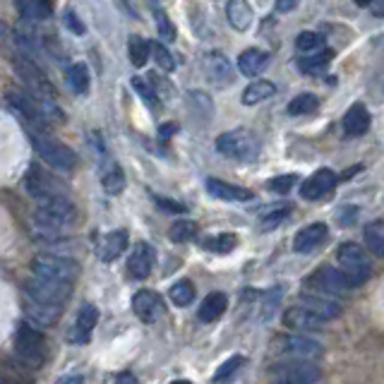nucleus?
Listing matches in <instances>:
<instances>
[{"label":"nucleus","instance_id":"obj_34","mask_svg":"<svg viewBox=\"0 0 384 384\" xmlns=\"http://www.w3.org/2000/svg\"><path fill=\"white\" fill-rule=\"evenodd\" d=\"M127 58H130V63L135 68L147 65V60H149V41L147 39L132 34V37L127 39Z\"/></svg>","mask_w":384,"mask_h":384},{"label":"nucleus","instance_id":"obj_4","mask_svg":"<svg viewBox=\"0 0 384 384\" xmlns=\"http://www.w3.org/2000/svg\"><path fill=\"white\" fill-rule=\"evenodd\" d=\"M217 151L233 161H255L260 156V139L245 127H236L217 139Z\"/></svg>","mask_w":384,"mask_h":384},{"label":"nucleus","instance_id":"obj_45","mask_svg":"<svg viewBox=\"0 0 384 384\" xmlns=\"http://www.w3.org/2000/svg\"><path fill=\"white\" fill-rule=\"evenodd\" d=\"M290 214V207H274L271 212H267L264 217H262V229L269 231V229H276L279 224H283V221L288 219Z\"/></svg>","mask_w":384,"mask_h":384},{"label":"nucleus","instance_id":"obj_30","mask_svg":"<svg viewBox=\"0 0 384 384\" xmlns=\"http://www.w3.org/2000/svg\"><path fill=\"white\" fill-rule=\"evenodd\" d=\"M331 58H334V53L327 51V49L315 51V53H307L305 58H300L298 70H300L302 75H319V72H324V70L329 68Z\"/></svg>","mask_w":384,"mask_h":384},{"label":"nucleus","instance_id":"obj_58","mask_svg":"<svg viewBox=\"0 0 384 384\" xmlns=\"http://www.w3.org/2000/svg\"><path fill=\"white\" fill-rule=\"evenodd\" d=\"M171 384H190V382H185V380H176V382H171Z\"/></svg>","mask_w":384,"mask_h":384},{"label":"nucleus","instance_id":"obj_15","mask_svg":"<svg viewBox=\"0 0 384 384\" xmlns=\"http://www.w3.org/2000/svg\"><path fill=\"white\" fill-rule=\"evenodd\" d=\"M98 322V307L91 305V302H84L77 312V319H75L72 329L68 331V341L77 343V346H84L91 339V331H94Z\"/></svg>","mask_w":384,"mask_h":384},{"label":"nucleus","instance_id":"obj_22","mask_svg":"<svg viewBox=\"0 0 384 384\" xmlns=\"http://www.w3.org/2000/svg\"><path fill=\"white\" fill-rule=\"evenodd\" d=\"M207 192L217 200H224V202H250L252 200V190L248 188H241V185H231L226 180H219V178H207L205 183Z\"/></svg>","mask_w":384,"mask_h":384},{"label":"nucleus","instance_id":"obj_55","mask_svg":"<svg viewBox=\"0 0 384 384\" xmlns=\"http://www.w3.org/2000/svg\"><path fill=\"white\" fill-rule=\"evenodd\" d=\"M171 132H176V125H164V127H161V135H171Z\"/></svg>","mask_w":384,"mask_h":384},{"label":"nucleus","instance_id":"obj_37","mask_svg":"<svg viewBox=\"0 0 384 384\" xmlns=\"http://www.w3.org/2000/svg\"><path fill=\"white\" fill-rule=\"evenodd\" d=\"M317 108H319V98L315 94H310V91L298 94L293 101L288 103V113L290 115H310V113H315Z\"/></svg>","mask_w":384,"mask_h":384},{"label":"nucleus","instance_id":"obj_7","mask_svg":"<svg viewBox=\"0 0 384 384\" xmlns=\"http://www.w3.org/2000/svg\"><path fill=\"white\" fill-rule=\"evenodd\" d=\"M77 217V209L70 202V197H49V200H41L34 212V221L37 226L49 231L56 229H65Z\"/></svg>","mask_w":384,"mask_h":384},{"label":"nucleus","instance_id":"obj_57","mask_svg":"<svg viewBox=\"0 0 384 384\" xmlns=\"http://www.w3.org/2000/svg\"><path fill=\"white\" fill-rule=\"evenodd\" d=\"M39 3H41L44 8H49V10H51V0H39Z\"/></svg>","mask_w":384,"mask_h":384},{"label":"nucleus","instance_id":"obj_9","mask_svg":"<svg viewBox=\"0 0 384 384\" xmlns=\"http://www.w3.org/2000/svg\"><path fill=\"white\" fill-rule=\"evenodd\" d=\"M32 274L75 286V279L79 276V264L75 260L60 257V255H37L32 260Z\"/></svg>","mask_w":384,"mask_h":384},{"label":"nucleus","instance_id":"obj_41","mask_svg":"<svg viewBox=\"0 0 384 384\" xmlns=\"http://www.w3.org/2000/svg\"><path fill=\"white\" fill-rule=\"evenodd\" d=\"M238 245V238L233 233H219V236H212L205 241V248L212 250V252H219V255H226L231 250H236Z\"/></svg>","mask_w":384,"mask_h":384},{"label":"nucleus","instance_id":"obj_12","mask_svg":"<svg viewBox=\"0 0 384 384\" xmlns=\"http://www.w3.org/2000/svg\"><path fill=\"white\" fill-rule=\"evenodd\" d=\"M305 286L310 290H317V293L329 295V298H336V295L346 293V290L351 288V283H348L343 271L336 269V267H317V269L305 279Z\"/></svg>","mask_w":384,"mask_h":384},{"label":"nucleus","instance_id":"obj_40","mask_svg":"<svg viewBox=\"0 0 384 384\" xmlns=\"http://www.w3.org/2000/svg\"><path fill=\"white\" fill-rule=\"evenodd\" d=\"M130 82H132V87H135L137 94L144 98V103H147L149 108H154V110L161 108V98H159V94H156V87L154 84L144 82L142 77H132Z\"/></svg>","mask_w":384,"mask_h":384},{"label":"nucleus","instance_id":"obj_42","mask_svg":"<svg viewBox=\"0 0 384 384\" xmlns=\"http://www.w3.org/2000/svg\"><path fill=\"white\" fill-rule=\"evenodd\" d=\"M243 363H245V358H243V356H231V358L226 360V363L217 370V375H214V384H226V382H231V380H233L236 372L243 368Z\"/></svg>","mask_w":384,"mask_h":384},{"label":"nucleus","instance_id":"obj_50","mask_svg":"<svg viewBox=\"0 0 384 384\" xmlns=\"http://www.w3.org/2000/svg\"><path fill=\"white\" fill-rule=\"evenodd\" d=\"M276 13H293V10L295 8H298V5H300V0H276Z\"/></svg>","mask_w":384,"mask_h":384},{"label":"nucleus","instance_id":"obj_19","mask_svg":"<svg viewBox=\"0 0 384 384\" xmlns=\"http://www.w3.org/2000/svg\"><path fill=\"white\" fill-rule=\"evenodd\" d=\"M300 300H302V307H307L310 312H315V315L322 317L324 322L336 319L343 312L341 302H336L334 298H329V295H324V293H317V290H312V293H302Z\"/></svg>","mask_w":384,"mask_h":384},{"label":"nucleus","instance_id":"obj_52","mask_svg":"<svg viewBox=\"0 0 384 384\" xmlns=\"http://www.w3.org/2000/svg\"><path fill=\"white\" fill-rule=\"evenodd\" d=\"M115 384H139V382L132 372H120V375L115 377Z\"/></svg>","mask_w":384,"mask_h":384},{"label":"nucleus","instance_id":"obj_11","mask_svg":"<svg viewBox=\"0 0 384 384\" xmlns=\"http://www.w3.org/2000/svg\"><path fill=\"white\" fill-rule=\"evenodd\" d=\"M25 190L37 202L49 200V197H68V188L63 180H58L53 173H49L41 166H29L25 176Z\"/></svg>","mask_w":384,"mask_h":384},{"label":"nucleus","instance_id":"obj_2","mask_svg":"<svg viewBox=\"0 0 384 384\" xmlns=\"http://www.w3.org/2000/svg\"><path fill=\"white\" fill-rule=\"evenodd\" d=\"M13 70L17 72V77L27 84V91L34 98H41V101H46V98H53V101H58V98H56V87L49 79V75L44 72L41 63H37V60H32V58H27V56L13 51Z\"/></svg>","mask_w":384,"mask_h":384},{"label":"nucleus","instance_id":"obj_28","mask_svg":"<svg viewBox=\"0 0 384 384\" xmlns=\"http://www.w3.org/2000/svg\"><path fill=\"white\" fill-rule=\"evenodd\" d=\"M226 307H229V298L226 293H209L205 300H202L200 310H197V317L202 322H217V319L224 315Z\"/></svg>","mask_w":384,"mask_h":384},{"label":"nucleus","instance_id":"obj_16","mask_svg":"<svg viewBox=\"0 0 384 384\" xmlns=\"http://www.w3.org/2000/svg\"><path fill=\"white\" fill-rule=\"evenodd\" d=\"M205 75L209 82L226 87L233 82V63L221 53V51H209L205 56Z\"/></svg>","mask_w":384,"mask_h":384},{"label":"nucleus","instance_id":"obj_21","mask_svg":"<svg viewBox=\"0 0 384 384\" xmlns=\"http://www.w3.org/2000/svg\"><path fill=\"white\" fill-rule=\"evenodd\" d=\"M283 324L293 331H319L324 327V319L317 317L315 312H310L302 305H293L283 312Z\"/></svg>","mask_w":384,"mask_h":384},{"label":"nucleus","instance_id":"obj_6","mask_svg":"<svg viewBox=\"0 0 384 384\" xmlns=\"http://www.w3.org/2000/svg\"><path fill=\"white\" fill-rule=\"evenodd\" d=\"M5 101H8V106L15 110L17 115L22 118V123H25L27 130H41V132H49V118L44 115L41 106H39V101L29 94L27 89H20V87H10L8 91H5Z\"/></svg>","mask_w":384,"mask_h":384},{"label":"nucleus","instance_id":"obj_31","mask_svg":"<svg viewBox=\"0 0 384 384\" xmlns=\"http://www.w3.org/2000/svg\"><path fill=\"white\" fill-rule=\"evenodd\" d=\"M101 185L108 195H120L125 190V173L115 161H108L106 168L101 171Z\"/></svg>","mask_w":384,"mask_h":384},{"label":"nucleus","instance_id":"obj_47","mask_svg":"<svg viewBox=\"0 0 384 384\" xmlns=\"http://www.w3.org/2000/svg\"><path fill=\"white\" fill-rule=\"evenodd\" d=\"M154 202L159 205V209H164V212H171V214H185L188 212V207L180 205V202H173V200H166V197H154Z\"/></svg>","mask_w":384,"mask_h":384},{"label":"nucleus","instance_id":"obj_1","mask_svg":"<svg viewBox=\"0 0 384 384\" xmlns=\"http://www.w3.org/2000/svg\"><path fill=\"white\" fill-rule=\"evenodd\" d=\"M15 356L22 365L27 368H41L49 358V348H46V339L41 334V329H37L34 324L29 322H20V327L15 331Z\"/></svg>","mask_w":384,"mask_h":384},{"label":"nucleus","instance_id":"obj_48","mask_svg":"<svg viewBox=\"0 0 384 384\" xmlns=\"http://www.w3.org/2000/svg\"><path fill=\"white\" fill-rule=\"evenodd\" d=\"M65 25L72 34H77V37H82V34L87 32V27L82 25V20H79L77 15L72 13V10H65Z\"/></svg>","mask_w":384,"mask_h":384},{"label":"nucleus","instance_id":"obj_56","mask_svg":"<svg viewBox=\"0 0 384 384\" xmlns=\"http://www.w3.org/2000/svg\"><path fill=\"white\" fill-rule=\"evenodd\" d=\"M353 3H356L358 8H368V5H372V0H353Z\"/></svg>","mask_w":384,"mask_h":384},{"label":"nucleus","instance_id":"obj_32","mask_svg":"<svg viewBox=\"0 0 384 384\" xmlns=\"http://www.w3.org/2000/svg\"><path fill=\"white\" fill-rule=\"evenodd\" d=\"M65 79L75 94L84 96L87 91H89V70H87L84 63H72V65L65 70Z\"/></svg>","mask_w":384,"mask_h":384},{"label":"nucleus","instance_id":"obj_29","mask_svg":"<svg viewBox=\"0 0 384 384\" xmlns=\"http://www.w3.org/2000/svg\"><path fill=\"white\" fill-rule=\"evenodd\" d=\"M276 94V84L269 82V79H255V82H250L245 87V91H243V103L245 106H255V103H262L267 101L269 96Z\"/></svg>","mask_w":384,"mask_h":384},{"label":"nucleus","instance_id":"obj_17","mask_svg":"<svg viewBox=\"0 0 384 384\" xmlns=\"http://www.w3.org/2000/svg\"><path fill=\"white\" fill-rule=\"evenodd\" d=\"M132 310H135V315L142 319L144 324H154L161 312H164V305H161V298L154 290L142 288L137 290L135 298H132Z\"/></svg>","mask_w":384,"mask_h":384},{"label":"nucleus","instance_id":"obj_13","mask_svg":"<svg viewBox=\"0 0 384 384\" xmlns=\"http://www.w3.org/2000/svg\"><path fill=\"white\" fill-rule=\"evenodd\" d=\"M276 351L283 356L298 358V360H315L324 356V346L310 336L302 334H290V336H279L276 341Z\"/></svg>","mask_w":384,"mask_h":384},{"label":"nucleus","instance_id":"obj_18","mask_svg":"<svg viewBox=\"0 0 384 384\" xmlns=\"http://www.w3.org/2000/svg\"><path fill=\"white\" fill-rule=\"evenodd\" d=\"M154 262L156 250L149 243H137L130 252V260H127V271H130L132 279H147L154 269Z\"/></svg>","mask_w":384,"mask_h":384},{"label":"nucleus","instance_id":"obj_38","mask_svg":"<svg viewBox=\"0 0 384 384\" xmlns=\"http://www.w3.org/2000/svg\"><path fill=\"white\" fill-rule=\"evenodd\" d=\"M295 49L300 53H315V51H322L324 49V37L317 32H300L295 37Z\"/></svg>","mask_w":384,"mask_h":384},{"label":"nucleus","instance_id":"obj_27","mask_svg":"<svg viewBox=\"0 0 384 384\" xmlns=\"http://www.w3.org/2000/svg\"><path fill=\"white\" fill-rule=\"evenodd\" d=\"M127 250V233L125 231H110L108 236H103V241L98 243V257L103 262L118 260Z\"/></svg>","mask_w":384,"mask_h":384},{"label":"nucleus","instance_id":"obj_49","mask_svg":"<svg viewBox=\"0 0 384 384\" xmlns=\"http://www.w3.org/2000/svg\"><path fill=\"white\" fill-rule=\"evenodd\" d=\"M356 214H358V209H356V207H346V209H341V212H339V221H341V226H351L353 221H356Z\"/></svg>","mask_w":384,"mask_h":384},{"label":"nucleus","instance_id":"obj_3","mask_svg":"<svg viewBox=\"0 0 384 384\" xmlns=\"http://www.w3.org/2000/svg\"><path fill=\"white\" fill-rule=\"evenodd\" d=\"M29 139H32V147L37 149V154L41 156L49 166H53L56 171H72L77 168V154L63 144L60 139L51 137L49 132L41 130H27Z\"/></svg>","mask_w":384,"mask_h":384},{"label":"nucleus","instance_id":"obj_10","mask_svg":"<svg viewBox=\"0 0 384 384\" xmlns=\"http://www.w3.org/2000/svg\"><path fill=\"white\" fill-rule=\"evenodd\" d=\"M269 372L279 384H317L322 380V370L312 360H298V358L281 360V363L271 365Z\"/></svg>","mask_w":384,"mask_h":384},{"label":"nucleus","instance_id":"obj_44","mask_svg":"<svg viewBox=\"0 0 384 384\" xmlns=\"http://www.w3.org/2000/svg\"><path fill=\"white\" fill-rule=\"evenodd\" d=\"M154 17H156V29H159V37L164 41H173L176 39V27H173L171 17H168L161 8H154Z\"/></svg>","mask_w":384,"mask_h":384},{"label":"nucleus","instance_id":"obj_24","mask_svg":"<svg viewBox=\"0 0 384 384\" xmlns=\"http://www.w3.org/2000/svg\"><path fill=\"white\" fill-rule=\"evenodd\" d=\"M226 20L236 32H248L255 20L252 5L248 0H226Z\"/></svg>","mask_w":384,"mask_h":384},{"label":"nucleus","instance_id":"obj_35","mask_svg":"<svg viewBox=\"0 0 384 384\" xmlns=\"http://www.w3.org/2000/svg\"><path fill=\"white\" fill-rule=\"evenodd\" d=\"M365 245L372 255H377V257H384V224L382 221H375V224H370L368 229H365Z\"/></svg>","mask_w":384,"mask_h":384},{"label":"nucleus","instance_id":"obj_5","mask_svg":"<svg viewBox=\"0 0 384 384\" xmlns=\"http://www.w3.org/2000/svg\"><path fill=\"white\" fill-rule=\"evenodd\" d=\"M72 295V283H63L53 281V279H44V276H34L25 281V298L41 302V305L58 307L63 310L68 298Z\"/></svg>","mask_w":384,"mask_h":384},{"label":"nucleus","instance_id":"obj_59","mask_svg":"<svg viewBox=\"0 0 384 384\" xmlns=\"http://www.w3.org/2000/svg\"><path fill=\"white\" fill-rule=\"evenodd\" d=\"M276 384H279V382H276Z\"/></svg>","mask_w":384,"mask_h":384},{"label":"nucleus","instance_id":"obj_51","mask_svg":"<svg viewBox=\"0 0 384 384\" xmlns=\"http://www.w3.org/2000/svg\"><path fill=\"white\" fill-rule=\"evenodd\" d=\"M0 384H32V382L17 375H0Z\"/></svg>","mask_w":384,"mask_h":384},{"label":"nucleus","instance_id":"obj_36","mask_svg":"<svg viewBox=\"0 0 384 384\" xmlns=\"http://www.w3.org/2000/svg\"><path fill=\"white\" fill-rule=\"evenodd\" d=\"M195 236H197V224L190 219H178L176 224H171V229H168V238H171L173 243H190Z\"/></svg>","mask_w":384,"mask_h":384},{"label":"nucleus","instance_id":"obj_54","mask_svg":"<svg viewBox=\"0 0 384 384\" xmlns=\"http://www.w3.org/2000/svg\"><path fill=\"white\" fill-rule=\"evenodd\" d=\"M372 15H375V17H384V3L372 5Z\"/></svg>","mask_w":384,"mask_h":384},{"label":"nucleus","instance_id":"obj_43","mask_svg":"<svg viewBox=\"0 0 384 384\" xmlns=\"http://www.w3.org/2000/svg\"><path fill=\"white\" fill-rule=\"evenodd\" d=\"M149 53L154 56L156 65L164 68V70H168V72H171V70L176 68V63H173L171 51H168V46H164L161 41H149Z\"/></svg>","mask_w":384,"mask_h":384},{"label":"nucleus","instance_id":"obj_26","mask_svg":"<svg viewBox=\"0 0 384 384\" xmlns=\"http://www.w3.org/2000/svg\"><path fill=\"white\" fill-rule=\"evenodd\" d=\"M25 312L29 317V324H34L37 329L41 327H51V324L56 322L58 317H60L63 310H58V307H49V305H41V302H34L25 298Z\"/></svg>","mask_w":384,"mask_h":384},{"label":"nucleus","instance_id":"obj_20","mask_svg":"<svg viewBox=\"0 0 384 384\" xmlns=\"http://www.w3.org/2000/svg\"><path fill=\"white\" fill-rule=\"evenodd\" d=\"M327 236H329L327 224H322V221L310 224V226H305V229H300L298 233H295L293 250H295V252H300V255L312 252V250H317L324 241H327Z\"/></svg>","mask_w":384,"mask_h":384},{"label":"nucleus","instance_id":"obj_14","mask_svg":"<svg viewBox=\"0 0 384 384\" xmlns=\"http://www.w3.org/2000/svg\"><path fill=\"white\" fill-rule=\"evenodd\" d=\"M336 183H339V176H336L331 168H319V171L312 173L307 180H302L300 197L307 202L322 200L324 195H329V192L336 188Z\"/></svg>","mask_w":384,"mask_h":384},{"label":"nucleus","instance_id":"obj_23","mask_svg":"<svg viewBox=\"0 0 384 384\" xmlns=\"http://www.w3.org/2000/svg\"><path fill=\"white\" fill-rule=\"evenodd\" d=\"M269 60H271V56L267 53V51L245 49L241 56H238V70H241V75H245V77H257V75H262L267 68H269Z\"/></svg>","mask_w":384,"mask_h":384},{"label":"nucleus","instance_id":"obj_8","mask_svg":"<svg viewBox=\"0 0 384 384\" xmlns=\"http://www.w3.org/2000/svg\"><path fill=\"white\" fill-rule=\"evenodd\" d=\"M336 262H339V269L343 271V276L348 279L351 286H363L368 281L372 267L365 250L358 243H341L339 250H336Z\"/></svg>","mask_w":384,"mask_h":384},{"label":"nucleus","instance_id":"obj_25","mask_svg":"<svg viewBox=\"0 0 384 384\" xmlns=\"http://www.w3.org/2000/svg\"><path fill=\"white\" fill-rule=\"evenodd\" d=\"M343 130L351 137H360L370 130V110L365 108V103H353L351 108L343 113Z\"/></svg>","mask_w":384,"mask_h":384},{"label":"nucleus","instance_id":"obj_33","mask_svg":"<svg viewBox=\"0 0 384 384\" xmlns=\"http://www.w3.org/2000/svg\"><path fill=\"white\" fill-rule=\"evenodd\" d=\"M17 5V13L25 22H41V20H49L51 17V10L44 8L39 0H15Z\"/></svg>","mask_w":384,"mask_h":384},{"label":"nucleus","instance_id":"obj_53","mask_svg":"<svg viewBox=\"0 0 384 384\" xmlns=\"http://www.w3.org/2000/svg\"><path fill=\"white\" fill-rule=\"evenodd\" d=\"M58 384H84V377L82 375H68V377H63Z\"/></svg>","mask_w":384,"mask_h":384},{"label":"nucleus","instance_id":"obj_46","mask_svg":"<svg viewBox=\"0 0 384 384\" xmlns=\"http://www.w3.org/2000/svg\"><path fill=\"white\" fill-rule=\"evenodd\" d=\"M295 183H298V176H295V173H288V176L271 178L269 183H267V188H269L271 192H276V195H286V192L293 190Z\"/></svg>","mask_w":384,"mask_h":384},{"label":"nucleus","instance_id":"obj_39","mask_svg":"<svg viewBox=\"0 0 384 384\" xmlns=\"http://www.w3.org/2000/svg\"><path fill=\"white\" fill-rule=\"evenodd\" d=\"M171 300H173V305H178V307H188L192 300H195V295H197V290L195 286H192L190 281H178V283H173L171 286Z\"/></svg>","mask_w":384,"mask_h":384}]
</instances>
